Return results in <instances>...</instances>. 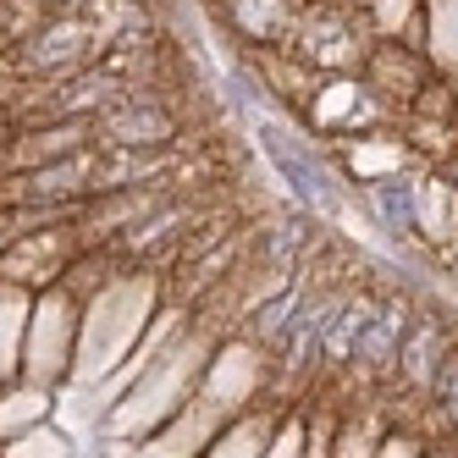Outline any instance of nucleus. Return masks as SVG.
Returning a JSON list of instances; mask_svg holds the SVG:
<instances>
[{"mask_svg": "<svg viewBox=\"0 0 458 458\" xmlns=\"http://www.w3.org/2000/svg\"><path fill=\"white\" fill-rule=\"evenodd\" d=\"M376 205H381L386 226H414V221H420L414 182H381V188H376Z\"/></svg>", "mask_w": 458, "mask_h": 458, "instance_id": "6e6552de", "label": "nucleus"}, {"mask_svg": "<svg viewBox=\"0 0 458 458\" xmlns=\"http://www.w3.org/2000/svg\"><path fill=\"white\" fill-rule=\"evenodd\" d=\"M226 12H233V22L254 39H271L282 28V0H226Z\"/></svg>", "mask_w": 458, "mask_h": 458, "instance_id": "0eeeda50", "label": "nucleus"}, {"mask_svg": "<svg viewBox=\"0 0 458 458\" xmlns=\"http://www.w3.org/2000/svg\"><path fill=\"white\" fill-rule=\"evenodd\" d=\"M437 392H442V403H447V414L458 420V365H442V376H437Z\"/></svg>", "mask_w": 458, "mask_h": 458, "instance_id": "9b49d317", "label": "nucleus"}, {"mask_svg": "<svg viewBox=\"0 0 458 458\" xmlns=\"http://www.w3.org/2000/svg\"><path fill=\"white\" fill-rule=\"evenodd\" d=\"M61 6H78V0H61Z\"/></svg>", "mask_w": 458, "mask_h": 458, "instance_id": "ddd939ff", "label": "nucleus"}, {"mask_svg": "<svg viewBox=\"0 0 458 458\" xmlns=\"http://www.w3.org/2000/svg\"><path fill=\"white\" fill-rule=\"evenodd\" d=\"M45 414V392H22V398H12V409H0V437H17L22 420Z\"/></svg>", "mask_w": 458, "mask_h": 458, "instance_id": "9d476101", "label": "nucleus"}, {"mask_svg": "<svg viewBox=\"0 0 458 458\" xmlns=\"http://www.w3.org/2000/svg\"><path fill=\"white\" fill-rule=\"evenodd\" d=\"M365 320H370V304H343V310L326 315V326H320L326 359H353L359 337H365Z\"/></svg>", "mask_w": 458, "mask_h": 458, "instance_id": "423d86ee", "label": "nucleus"}, {"mask_svg": "<svg viewBox=\"0 0 458 458\" xmlns=\"http://www.w3.org/2000/svg\"><path fill=\"white\" fill-rule=\"evenodd\" d=\"M17 447L12 453H55V437H39V431H28V437H12Z\"/></svg>", "mask_w": 458, "mask_h": 458, "instance_id": "f8f14e48", "label": "nucleus"}, {"mask_svg": "<svg viewBox=\"0 0 458 458\" xmlns=\"http://www.w3.org/2000/svg\"><path fill=\"white\" fill-rule=\"evenodd\" d=\"M94 50V34L83 22H50L45 34L28 45V67H45V72H61V67H72V61H83Z\"/></svg>", "mask_w": 458, "mask_h": 458, "instance_id": "f257e3e1", "label": "nucleus"}, {"mask_svg": "<svg viewBox=\"0 0 458 458\" xmlns=\"http://www.w3.org/2000/svg\"><path fill=\"white\" fill-rule=\"evenodd\" d=\"M106 133H111V144H155V139L172 133V122L155 106H127V111H116L106 122Z\"/></svg>", "mask_w": 458, "mask_h": 458, "instance_id": "20e7f679", "label": "nucleus"}, {"mask_svg": "<svg viewBox=\"0 0 458 458\" xmlns=\"http://www.w3.org/2000/svg\"><path fill=\"white\" fill-rule=\"evenodd\" d=\"M304 55L320 61V67H348L353 61V34L343 22H332V17H315L304 28Z\"/></svg>", "mask_w": 458, "mask_h": 458, "instance_id": "39448f33", "label": "nucleus"}, {"mask_svg": "<svg viewBox=\"0 0 458 458\" xmlns=\"http://www.w3.org/2000/svg\"><path fill=\"white\" fill-rule=\"evenodd\" d=\"M398 348H403V304H386L365 320V337H359L353 353L365 359V365H392Z\"/></svg>", "mask_w": 458, "mask_h": 458, "instance_id": "7ed1b4c3", "label": "nucleus"}, {"mask_svg": "<svg viewBox=\"0 0 458 458\" xmlns=\"http://www.w3.org/2000/svg\"><path fill=\"white\" fill-rule=\"evenodd\" d=\"M259 144L271 149V160L282 166V177L293 182V193H299V199H310V205H326V177H320V172L310 166V160H304L299 149H293V144L276 133V127H259Z\"/></svg>", "mask_w": 458, "mask_h": 458, "instance_id": "f03ea898", "label": "nucleus"}, {"mask_svg": "<svg viewBox=\"0 0 458 458\" xmlns=\"http://www.w3.org/2000/svg\"><path fill=\"white\" fill-rule=\"evenodd\" d=\"M431 365H437V326H420L403 348V370L420 381V376H431Z\"/></svg>", "mask_w": 458, "mask_h": 458, "instance_id": "1a4fd4ad", "label": "nucleus"}]
</instances>
